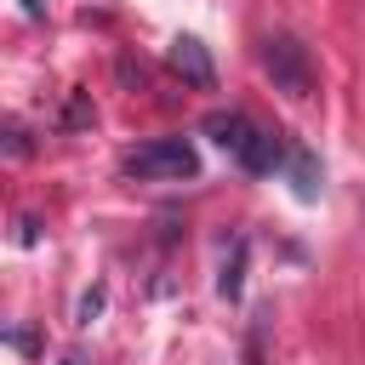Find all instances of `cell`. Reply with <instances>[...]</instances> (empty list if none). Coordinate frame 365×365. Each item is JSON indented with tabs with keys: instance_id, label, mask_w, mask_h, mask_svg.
I'll return each instance as SVG.
<instances>
[{
	"instance_id": "5",
	"label": "cell",
	"mask_w": 365,
	"mask_h": 365,
	"mask_svg": "<svg viewBox=\"0 0 365 365\" xmlns=\"http://www.w3.org/2000/svg\"><path fill=\"white\" fill-rule=\"evenodd\" d=\"M285 177H291L297 200H308V205H314V200H319V188H325V177H319V160H314L302 143L291 148V160H285Z\"/></svg>"
},
{
	"instance_id": "9",
	"label": "cell",
	"mask_w": 365,
	"mask_h": 365,
	"mask_svg": "<svg viewBox=\"0 0 365 365\" xmlns=\"http://www.w3.org/2000/svg\"><path fill=\"white\" fill-rule=\"evenodd\" d=\"M23 11H29L34 23H40V17H46V0H23Z\"/></svg>"
},
{
	"instance_id": "1",
	"label": "cell",
	"mask_w": 365,
	"mask_h": 365,
	"mask_svg": "<svg viewBox=\"0 0 365 365\" xmlns=\"http://www.w3.org/2000/svg\"><path fill=\"white\" fill-rule=\"evenodd\" d=\"M120 171L137 182H188V177H200V148H194V137H154V143L131 148L120 160Z\"/></svg>"
},
{
	"instance_id": "7",
	"label": "cell",
	"mask_w": 365,
	"mask_h": 365,
	"mask_svg": "<svg viewBox=\"0 0 365 365\" xmlns=\"http://www.w3.org/2000/svg\"><path fill=\"white\" fill-rule=\"evenodd\" d=\"M86 120H91V108H86V97H74L68 114H63V125H86Z\"/></svg>"
},
{
	"instance_id": "8",
	"label": "cell",
	"mask_w": 365,
	"mask_h": 365,
	"mask_svg": "<svg viewBox=\"0 0 365 365\" xmlns=\"http://www.w3.org/2000/svg\"><path fill=\"white\" fill-rule=\"evenodd\" d=\"M97 308H103V285H97V291H86V297H80V325H86V319H91V314H97Z\"/></svg>"
},
{
	"instance_id": "2",
	"label": "cell",
	"mask_w": 365,
	"mask_h": 365,
	"mask_svg": "<svg viewBox=\"0 0 365 365\" xmlns=\"http://www.w3.org/2000/svg\"><path fill=\"white\" fill-rule=\"evenodd\" d=\"M262 68L285 97H308L314 91V57H308V46L297 34H268L262 40Z\"/></svg>"
},
{
	"instance_id": "3",
	"label": "cell",
	"mask_w": 365,
	"mask_h": 365,
	"mask_svg": "<svg viewBox=\"0 0 365 365\" xmlns=\"http://www.w3.org/2000/svg\"><path fill=\"white\" fill-rule=\"evenodd\" d=\"M200 131H205L222 154H234V165H240V160H245V148L262 137V125H257V120H245L240 108H217V114H205V120H200Z\"/></svg>"
},
{
	"instance_id": "6",
	"label": "cell",
	"mask_w": 365,
	"mask_h": 365,
	"mask_svg": "<svg viewBox=\"0 0 365 365\" xmlns=\"http://www.w3.org/2000/svg\"><path fill=\"white\" fill-rule=\"evenodd\" d=\"M240 291H245V240L234 234V240H228V251H222V268H217V297H228V302H234Z\"/></svg>"
},
{
	"instance_id": "4",
	"label": "cell",
	"mask_w": 365,
	"mask_h": 365,
	"mask_svg": "<svg viewBox=\"0 0 365 365\" xmlns=\"http://www.w3.org/2000/svg\"><path fill=\"white\" fill-rule=\"evenodd\" d=\"M171 68H177V74H182V80H188L194 91H211V86H217L211 51H205V46H200L194 34H177V40H171Z\"/></svg>"
}]
</instances>
